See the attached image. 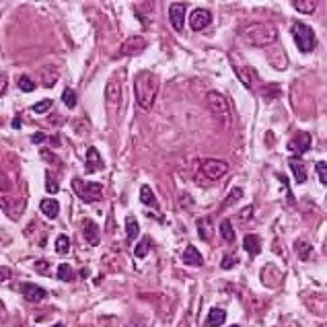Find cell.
Wrapping results in <instances>:
<instances>
[{"mask_svg": "<svg viewBox=\"0 0 327 327\" xmlns=\"http://www.w3.org/2000/svg\"><path fill=\"white\" fill-rule=\"evenodd\" d=\"M157 93H159V76L151 70H142L136 74L134 78V97L136 103H138L142 109H151L155 105L157 99Z\"/></svg>", "mask_w": 327, "mask_h": 327, "instance_id": "obj_1", "label": "cell"}, {"mask_svg": "<svg viewBox=\"0 0 327 327\" xmlns=\"http://www.w3.org/2000/svg\"><path fill=\"white\" fill-rule=\"evenodd\" d=\"M243 39L247 42L249 46L253 48H268L272 44H276V39H278V31H276V27L274 25H270V23H249L245 29L241 31Z\"/></svg>", "mask_w": 327, "mask_h": 327, "instance_id": "obj_2", "label": "cell"}, {"mask_svg": "<svg viewBox=\"0 0 327 327\" xmlns=\"http://www.w3.org/2000/svg\"><path fill=\"white\" fill-rule=\"evenodd\" d=\"M206 107L222 130H228L233 126V109H230V103L224 95H220L218 91H210L206 95Z\"/></svg>", "mask_w": 327, "mask_h": 327, "instance_id": "obj_3", "label": "cell"}, {"mask_svg": "<svg viewBox=\"0 0 327 327\" xmlns=\"http://www.w3.org/2000/svg\"><path fill=\"white\" fill-rule=\"evenodd\" d=\"M292 37L296 42V48L301 50L303 54H309L317 48V37H315V31L311 29L307 23H301L296 21L292 23Z\"/></svg>", "mask_w": 327, "mask_h": 327, "instance_id": "obj_4", "label": "cell"}, {"mask_svg": "<svg viewBox=\"0 0 327 327\" xmlns=\"http://www.w3.org/2000/svg\"><path fill=\"white\" fill-rule=\"evenodd\" d=\"M72 187L76 196L87 202V204H93V202H99L103 198V185L97 183V181H80L78 177H74L72 179Z\"/></svg>", "mask_w": 327, "mask_h": 327, "instance_id": "obj_5", "label": "cell"}, {"mask_svg": "<svg viewBox=\"0 0 327 327\" xmlns=\"http://www.w3.org/2000/svg\"><path fill=\"white\" fill-rule=\"evenodd\" d=\"M121 103V83L117 78H109L105 85V105L109 113H117Z\"/></svg>", "mask_w": 327, "mask_h": 327, "instance_id": "obj_6", "label": "cell"}, {"mask_svg": "<svg viewBox=\"0 0 327 327\" xmlns=\"http://www.w3.org/2000/svg\"><path fill=\"white\" fill-rule=\"evenodd\" d=\"M200 169H202L204 177H208V179H220L228 171V163L222 159H206V161H202Z\"/></svg>", "mask_w": 327, "mask_h": 327, "instance_id": "obj_7", "label": "cell"}, {"mask_svg": "<svg viewBox=\"0 0 327 327\" xmlns=\"http://www.w3.org/2000/svg\"><path fill=\"white\" fill-rule=\"evenodd\" d=\"M146 48V39L142 35H132L128 37L124 44H121L119 52H117V58H126V56H138L142 54Z\"/></svg>", "mask_w": 327, "mask_h": 327, "instance_id": "obj_8", "label": "cell"}, {"mask_svg": "<svg viewBox=\"0 0 327 327\" xmlns=\"http://www.w3.org/2000/svg\"><path fill=\"white\" fill-rule=\"evenodd\" d=\"M21 294L25 296V301H29V303H42L48 298V290L42 288L39 284H33V282H23Z\"/></svg>", "mask_w": 327, "mask_h": 327, "instance_id": "obj_9", "label": "cell"}, {"mask_svg": "<svg viewBox=\"0 0 327 327\" xmlns=\"http://www.w3.org/2000/svg\"><path fill=\"white\" fill-rule=\"evenodd\" d=\"M185 10L187 4L185 2H173L169 6V21L173 25L175 31H183V25H185Z\"/></svg>", "mask_w": 327, "mask_h": 327, "instance_id": "obj_10", "label": "cell"}, {"mask_svg": "<svg viewBox=\"0 0 327 327\" xmlns=\"http://www.w3.org/2000/svg\"><path fill=\"white\" fill-rule=\"evenodd\" d=\"M212 23V12L206 8H196L192 15H189V27L194 31H202Z\"/></svg>", "mask_w": 327, "mask_h": 327, "instance_id": "obj_11", "label": "cell"}, {"mask_svg": "<svg viewBox=\"0 0 327 327\" xmlns=\"http://www.w3.org/2000/svg\"><path fill=\"white\" fill-rule=\"evenodd\" d=\"M311 146H313L311 134L309 132H301V134H296V138H292L288 142V151L290 153H296V157H301V155H305L309 151Z\"/></svg>", "mask_w": 327, "mask_h": 327, "instance_id": "obj_12", "label": "cell"}, {"mask_svg": "<svg viewBox=\"0 0 327 327\" xmlns=\"http://www.w3.org/2000/svg\"><path fill=\"white\" fill-rule=\"evenodd\" d=\"M83 237L89 245H93V247H97L99 241H101V235H99V224L91 220V218H85L83 220Z\"/></svg>", "mask_w": 327, "mask_h": 327, "instance_id": "obj_13", "label": "cell"}, {"mask_svg": "<svg viewBox=\"0 0 327 327\" xmlns=\"http://www.w3.org/2000/svg\"><path fill=\"white\" fill-rule=\"evenodd\" d=\"M103 169H105V165H103V159H101L99 153H97V148H95V146H89L85 171H87V173H97V171H103Z\"/></svg>", "mask_w": 327, "mask_h": 327, "instance_id": "obj_14", "label": "cell"}, {"mask_svg": "<svg viewBox=\"0 0 327 327\" xmlns=\"http://www.w3.org/2000/svg\"><path fill=\"white\" fill-rule=\"evenodd\" d=\"M183 264L185 266H192V268H200L202 264H204V257H202V253L194 247V245H187L185 247V251H183Z\"/></svg>", "mask_w": 327, "mask_h": 327, "instance_id": "obj_15", "label": "cell"}, {"mask_svg": "<svg viewBox=\"0 0 327 327\" xmlns=\"http://www.w3.org/2000/svg\"><path fill=\"white\" fill-rule=\"evenodd\" d=\"M288 167H290V171L294 175V181L296 183H305L307 181V167H305V163L298 159V157L288 161Z\"/></svg>", "mask_w": 327, "mask_h": 327, "instance_id": "obj_16", "label": "cell"}, {"mask_svg": "<svg viewBox=\"0 0 327 327\" xmlns=\"http://www.w3.org/2000/svg\"><path fill=\"white\" fill-rule=\"evenodd\" d=\"M235 72H237V76L241 78V83L247 87L249 91L253 89V80L257 78V74L253 72V68H249V66H239V64H235Z\"/></svg>", "mask_w": 327, "mask_h": 327, "instance_id": "obj_17", "label": "cell"}, {"mask_svg": "<svg viewBox=\"0 0 327 327\" xmlns=\"http://www.w3.org/2000/svg\"><path fill=\"white\" fill-rule=\"evenodd\" d=\"M243 249L247 251L251 257L260 255V253H262V239L257 237V235H245V239H243Z\"/></svg>", "mask_w": 327, "mask_h": 327, "instance_id": "obj_18", "label": "cell"}, {"mask_svg": "<svg viewBox=\"0 0 327 327\" xmlns=\"http://www.w3.org/2000/svg\"><path fill=\"white\" fill-rule=\"evenodd\" d=\"M39 210H42L44 216H48L50 220H54V218L58 216V212H60V204H58V200H54V198H46V200H42V204H39Z\"/></svg>", "mask_w": 327, "mask_h": 327, "instance_id": "obj_19", "label": "cell"}, {"mask_svg": "<svg viewBox=\"0 0 327 327\" xmlns=\"http://www.w3.org/2000/svg\"><path fill=\"white\" fill-rule=\"evenodd\" d=\"M224 321H226V311L212 309L208 313V319H206V323H204V327H220Z\"/></svg>", "mask_w": 327, "mask_h": 327, "instance_id": "obj_20", "label": "cell"}, {"mask_svg": "<svg viewBox=\"0 0 327 327\" xmlns=\"http://www.w3.org/2000/svg\"><path fill=\"white\" fill-rule=\"evenodd\" d=\"M140 202L144 204V206H148V208H159V200L155 198V194H153V189L148 187V185H142L140 187Z\"/></svg>", "mask_w": 327, "mask_h": 327, "instance_id": "obj_21", "label": "cell"}, {"mask_svg": "<svg viewBox=\"0 0 327 327\" xmlns=\"http://www.w3.org/2000/svg\"><path fill=\"white\" fill-rule=\"evenodd\" d=\"M140 235V224L134 216H126V237L128 241H134L136 237Z\"/></svg>", "mask_w": 327, "mask_h": 327, "instance_id": "obj_22", "label": "cell"}, {"mask_svg": "<svg viewBox=\"0 0 327 327\" xmlns=\"http://www.w3.org/2000/svg\"><path fill=\"white\" fill-rule=\"evenodd\" d=\"M292 6L298 12H303V15H313L315 8H317V2H315V0H294Z\"/></svg>", "mask_w": 327, "mask_h": 327, "instance_id": "obj_23", "label": "cell"}, {"mask_svg": "<svg viewBox=\"0 0 327 327\" xmlns=\"http://www.w3.org/2000/svg\"><path fill=\"white\" fill-rule=\"evenodd\" d=\"M294 249H296V253H298V257H301V262H309V257H311V253H313V245L311 243H307V241H296L294 243Z\"/></svg>", "mask_w": 327, "mask_h": 327, "instance_id": "obj_24", "label": "cell"}, {"mask_svg": "<svg viewBox=\"0 0 327 327\" xmlns=\"http://www.w3.org/2000/svg\"><path fill=\"white\" fill-rule=\"evenodd\" d=\"M220 235H222V239L226 241V243H230L233 245L235 243V228H233V224H230V220H222L220 222Z\"/></svg>", "mask_w": 327, "mask_h": 327, "instance_id": "obj_25", "label": "cell"}, {"mask_svg": "<svg viewBox=\"0 0 327 327\" xmlns=\"http://www.w3.org/2000/svg\"><path fill=\"white\" fill-rule=\"evenodd\" d=\"M58 280L62 282H72L74 280V270L68 264H60L58 266Z\"/></svg>", "mask_w": 327, "mask_h": 327, "instance_id": "obj_26", "label": "cell"}, {"mask_svg": "<svg viewBox=\"0 0 327 327\" xmlns=\"http://www.w3.org/2000/svg\"><path fill=\"white\" fill-rule=\"evenodd\" d=\"M241 196H243V189H241V187H233V189H230V192H228L226 200L222 202L220 210H224V208H228V206H233V204H235L237 200H241Z\"/></svg>", "mask_w": 327, "mask_h": 327, "instance_id": "obj_27", "label": "cell"}, {"mask_svg": "<svg viewBox=\"0 0 327 327\" xmlns=\"http://www.w3.org/2000/svg\"><path fill=\"white\" fill-rule=\"evenodd\" d=\"M148 251H151V239L144 237V239L134 247V255H136V257H146Z\"/></svg>", "mask_w": 327, "mask_h": 327, "instance_id": "obj_28", "label": "cell"}, {"mask_svg": "<svg viewBox=\"0 0 327 327\" xmlns=\"http://www.w3.org/2000/svg\"><path fill=\"white\" fill-rule=\"evenodd\" d=\"M208 228H210V218H198V235H200V239H204V241L210 239Z\"/></svg>", "mask_w": 327, "mask_h": 327, "instance_id": "obj_29", "label": "cell"}, {"mask_svg": "<svg viewBox=\"0 0 327 327\" xmlns=\"http://www.w3.org/2000/svg\"><path fill=\"white\" fill-rule=\"evenodd\" d=\"M68 251H70V239H68L66 235H60L56 239V253L58 255H66Z\"/></svg>", "mask_w": 327, "mask_h": 327, "instance_id": "obj_30", "label": "cell"}, {"mask_svg": "<svg viewBox=\"0 0 327 327\" xmlns=\"http://www.w3.org/2000/svg\"><path fill=\"white\" fill-rule=\"evenodd\" d=\"M62 101H64V105H66L68 109H74V107H76V93H74L72 89H64Z\"/></svg>", "mask_w": 327, "mask_h": 327, "instance_id": "obj_31", "label": "cell"}, {"mask_svg": "<svg viewBox=\"0 0 327 327\" xmlns=\"http://www.w3.org/2000/svg\"><path fill=\"white\" fill-rule=\"evenodd\" d=\"M19 89H21L23 93H31V91H35L33 78H31V76H27V74H23V76L19 78Z\"/></svg>", "mask_w": 327, "mask_h": 327, "instance_id": "obj_32", "label": "cell"}, {"mask_svg": "<svg viewBox=\"0 0 327 327\" xmlns=\"http://www.w3.org/2000/svg\"><path fill=\"white\" fill-rule=\"evenodd\" d=\"M52 105H54V101H52V99H44V101H39V103H35V105H33V113L44 115V113H48L50 109H52Z\"/></svg>", "mask_w": 327, "mask_h": 327, "instance_id": "obj_33", "label": "cell"}, {"mask_svg": "<svg viewBox=\"0 0 327 327\" xmlns=\"http://www.w3.org/2000/svg\"><path fill=\"white\" fill-rule=\"evenodd\" d=\"M315 171H317V175H319V181L325 185V183H327V163H325V161H319L317 165H315Z\"/></svg>", "mask_w": 327, "mask_h": 327, "instance_id": "obj_34", "label": "cell"}, {"mask_svg": "<svg viewBox=\"0 0 327 327\" xmlns=\"http://www.w3.org/2000/svg\"><path fill=\"white\" fill-rule=\"evenodd\" d=\"M33 268H35V272H39V274L50 276V262H46V260H37V262L33 264Z\"/></svg>", "mask_w": 327, "mask_h": 327, "instance_id": "obj_35", "label": "cell"}, {"mask_svg": "<svg viewBox=\"0 0 327 327\" xmlns=\"http://www.w3.org/2000/svg\"><path fill=\"white\" fill-rule=\"evenodd\" d=\"M237 266V257L235 255H224L222 257V262H220V268L222 270H230V268H235Z\"/></svg>", "mask_w": 327, "mask_h": 327, "instance_id": "obj_36", "label": "cell"}, {"mask_svg": "<svg viewBox=\"0 0 327 327\" xmlns=\"http://www.w3.org/2000/svg\"><path fill=\"white\" fill-rule=\"evenodd\" d=\"M278 93H280V87H278V85H272V87L264 89V97H266V101H272Z\"/></svg>", "mask_w": 327, "mask_h": 327, "instance_id": "obj_37", "label": "cell"}, {"mask_svg": "<svg viewBox=\"0 0 327 327\" xmlns=\"http://www.w3.org/2000/svg\"><path fill=\"white\" fill-rule=\"evenodd\" d=\"M46 189H48L50 194H56V192H58V181L54 179L50 173H48V179H46Z\"/></svg>", "mask_w": 327, "mask_h": 327, "instance_id": "obj_38", "label": "cell"}, {"mask_svg": "<svg viewBox=\"0 0 327 327\" xmlns=\"http://www.w3.org/2000/svg\"><path fill=\"white\" fill-rule=\"evenodd\" d=\"M10 276H12V272H10L8 268H4V266L0 268V282H6Z\"/></svg>", "mask_w": 327, "mask_h": 327, "instance_id": "obj_39", "label": "cell"}, {"mask_svg": "<svg viewBox=\"0 0 327 327\" xmlns=\"http://www.w3.org/2000/svg\"><path fill=\"white\" fill-rule=\"evenodd\" d=\"M6 89H8V80H6V76H0V97L6 93Z\"/></svg>", "mask_w": 327, "mask_h": 327, "instance_id": "obj_40", "label": "cell"}, {"mask_svg": "<svg viewBox=\"0 0 327 327\" xmlns=\"http://www.w3.org/2000/svg\"><path fill=\"white\" fill-rule=\"evenodd\" d=\"M31 140H33V144H42V142L48 140V136H46V134H33V138H31Z\"/></svg>", "mask_w": 327, "mask_h": 327, "instance_id": "obj_41", "label": "cell"}, {"mask_svg": "<svg viewBox=\"0 0 327 327\" xmlns=\"http://www.w3.org/2000/svg\"><path fill=\"white\" fill-rule=\"evenodd\" d=\"M253 216V206H247V208H243L241 210V218L245 220V218H251Z\"/></svg>", "mask_w": 327, "mask_h": 327, "instance_id": "obj_42", "label": "cell"}, {"mask_svg": "<svg viewBox=\"0 0 327 327\" xmlns=\"http://www.w3.org/2000/svg\"><path fill=\"white\" fill-rule=\"evenodd\" d=\"M12 128H15V130L21 128V117H15V119H12Z\"/></svg>", "mask_w": 327, "mask_h": 327, "instance_id": "obj_43", "label": "cell"}, {"mask_svg": "<svg viewBox=\"0 0 327 327\" xmlns=\"http://www.w3.org/2000/svg\"><path fill=\"white\" fill-rule=\"evenodd\" d=\"M52 327H64V323H54Z\"/></svg>", "mask_w": 327, "mask_h": 327, "instance_id": "obj_44", "label": "cell"}, {"mask_svg": "<svg viewBox=\"0 0 327 327\" xmlns=\"http://www.w3.org/2000/svg\"><path fill=\"white\" fill-rule=\"evenodd\" d=\"M230 327H239V325H230Z\"/></svg>", "mask_w": 327, "mask_h": 327, "instance_id": "obj_45", "label": "cell"}]
</instances>
